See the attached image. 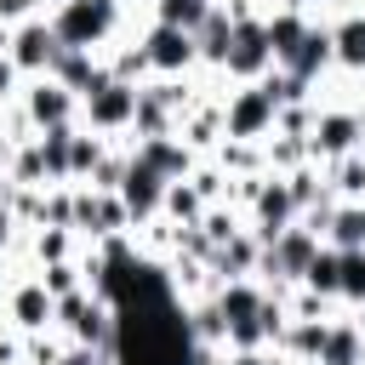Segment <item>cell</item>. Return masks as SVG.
Here are the masks:
<instances>
[{"instance_id": "cell-1", "label": "cell", "mask_w": 365, "mask_h": 365, "mask_svg": "<svg viewBox=\"0 0 365 365\" xmlns=\"http://www.w3.org/2000/svg\"><path fill=\"white\" fill-rule=\"evenodd\" d=\"M51 29L68 51H91L120 29V0H63L51 11Z\"/></svg>"}, {"instance_id": "cell-17", "label": "cell", "mask_w": 365, "mask_h": 365, "mask_svg": "<svg viewBox=\"0 0 365 365\" xmlns=\"http://www.w3.org/2000/svg\"><path fill=\"white\" fill-rule=\"evenodd\" d=\"M325 336H331V325H325V319H291V325H285V336H279V348H285L291 359H314V365H319Z\"/></svg>"}, {"instance_id": "cell-19", "label": "cell", "mask_w": 365, "mask_h": 365, "mask_svg": "<svg viewBox=\"0 0 365 365\" xmlns=\"http://www.w3.org/2000/svg\"><path fill=\"white\" fill-rule=\"evenodd\" d=\"M194 46H200L205 63L222 68V63H228V46H234V17H228V11H211V17L194 29Z\"/></svg>"}, {"instance_id": "cell-39", "label": "cell", "mask_w": 365, "mask_h": 365, "mask_svg": "<svg viewBox=\"0 0 365 365\" xmlns=\"http://www.w3.org/2000/svg\"><path fill=\"white\" fill-rule=\"evenodd\" d=\"M359 160H365V137H359Z\"/></svg>"}, {"instance_id": "cell-22", "label": "cell", "mask_w": 365, "mask_h": 365, "mask_svg": "<svg viewBox=\"0 0 365 365\" xmlns=\"http://www.w3.org/2000/svg\"><path fill=\"white\" fill-rule=\"evenodd\" d=\"M217 308H222V325H234V319H257V308H262V291H257L251 279H222V291H217Z\"/></svg>"}, {"instance_id": "cell-28", "label": "cell", "mask_w": 365, "mask_h": 365, "mask_svg": "<svg viewBox=\"0 0 365 365\" xmlns=\"http://www.w3.org/2000/svg\"><path fill=\"white\" fill-rule=\"evenodd\" d=\"M331 194H342V200L365 194V160H359V148L342 154V160H331Z\"/></svg>"}, {"instance_id": "cell-10", "label": "cell", "mask_w": 365, "mask_h": 365, "mask_svg": "<svg viewBox=\"0 0 365 365\" xmlns=\"http://www.w3.org/2000/svg\"><path fill=\"white\" fill-rule=\"evenodd\" d=\"M251 205H257V234H262V245H268V240H274L279 228H291V217H297L291 182H279V177L257 182V188H251Z\"/></svg>"}, {"instance_id": "cell-27", "label": "cell", "mask_w": 365, "mask_h": 365, "mask_svg": "<svg viewBox=\"0 0 365 365\" xmlns=\"http://www.w3.org/2000/svg\"><path fill=\"white\" fill-rule=\"evenodd\" d=\"M108 154H103V137H80L74 131V143H68V182H80V177H97V165H103Z\"/></svg>"}, {"instance_id": "cell-13", "label": "cell", "mask_w": 365, "mask_h": 365, "mask_svg": "<svg viewBox=\"0 0 365 365\" xmlns=\"http://www.w3.org/2000/svg\"><path fill=\"white\" fill-rule=\"evenodd\" d=\"M257 262H262V240H251V234H240V228L211 251V268H217L222 279H245V274H257Z\"/></svg>"}, {"instance_id": "cell-29", "label": "cell", "mask_w": 365, "mask_h": 365, "mask_svg": "<svg viewBox=\"0 0 365 365\" xmlns=\"http://www.w3.org/2000/svg\"><path fill=\"white\" fill-rule=\"evenodd\" d=\"M342 302H365V251H342Z\"/></svg>"}, {"instance_id": "cell-5", "label": "cell", "mask_w": 365, "mask_h": 365, "mask_svg": "<svg viewBox=\"0 0 365 365\" xmlns=\"http://www.w3.org/2000/svg\"><path fill=\"white\" fill-rule=\"evenodd\" d=\"M57 51H63V40H57V29L51 23H40V17H23L17 29H11V63L23 68V74H51V63H57Z\"/></svg>"}, {"instance_id": "cell-18", "label": "cell", "mask_w": 365, "mask_h": 365, "mask_svg": "<svg viewBox=\"0 0 365 365\" xmlns=\"http://www.w3.org/2000/svg\"><path fill=\"white\" fill-rule=\"evenodd\" d=\"M325 240H331L336 251H365V205H359V200L336 205L331 222H325Z\"/></svg>"}, {"instance_id": "cell-15", "label": "cell", "mask_w": 365, "mask_h": 365, "mask_svg": "<svg viewBox=\"0 0 365 365\" xmlns=\"http://www.w3.org/2000/svg\"><path fill=\"white\" fill-rule=\"evenodd\" d=\"M262 29H268V46H274V63L285 68V63L297 57V46H302V34H308V17H302V11L291 6V11H274V17L262 23Z\"/></svg>"}, {"instance_id": "cell-21", "label": "cell", "mask_w": 365, "mask_h": 365, "mask_svg": "<svg viewBox=\"0 0 365 365\" xmlns=\"http://www.w3.org/2000/svg\"><path fill=\"white\" fill-rule=\"evenodd\" d=\"M319 365H365V331H359L354 319L331 325V336H325V354H319Z\"/></svg>"}, {"instance_id": "cell-16", "label": "cell", "mask_w": 365, "mask_h": 365, "mask_svg": "<svg viewBox=\"0 0 365 365\" xmlns=\"http://www.w3.org/2000/svg\"><path fill=\"white\" fill-rule=\"evenodd\" d=\"M325 63H336V51H331V29H308V34H302V46H297V57L285 63V74H297V80L308 86Z\"/></svg>"}, {"instance_id": "cell-36", "label": "cell", "mask_w": 365, "mask_h": 365, "mask_svg": "<svg viewBox=\"0 0 365 365\" xmlns=\"http://www.w3.org/2000/svg\"><path fill=\"white\" fill-rule=\"evenodd\" d=\"M11 222H17V211H11V205H6V200H0V251H6V245H11Z\"/></svg>"}, {"instance_id": "cell-2", "label": "cell", "mask_w": 365, "mask_h": 365, "mask_svg": "<svg viewBox=\"0 0 365 365\" xmlns=\"http://www.w3.org/2000/svg\"><path fill=\"white\" fill-rule=\"evenodd\" d=\"M274 125H279V97H274L268 80L234 91L228 108H222V137H228V143H257V137H268Z\"/></svg>"}, {"instance_id": "cell-37", "label": "cell", "mask_w": 365, "mask_h": 365, "mask_svg": "<svg viewBox=\"0 0 365 365\" xmlns=\"http://www.w3.org/2000/svg\"><path fill=\"white\" fill-rule=\"evenodd\" d=\"M11 51V23H0V57Z\"/></svg>"}, {"instance_id": "cell-32", "label": "cell", "mask_w": 365, "mask_h": 365, "mask_svg": "<svg viewBox=\"0 0 365 365\" xmlns=\"http://www.w3.org/2000/svg\"><path fill=\"white\" fill-rule=\"evenodd\" d=\"M125 165H131V160H103V165H97V177H91V188H108V194H114V188H120V177H125Z\"/></svg>"}, {"instance_id": "cell-25", "label": "cell", "mask_w": 365, "mask_h": 365, "mask_svg": "<svg viewBox=\"0 0 365 365\" xmlns=\"http://www.w3.org/2000/svg\"><path fill=\"white\" fill-rule=\"evenodd\" d=\"M211 11H217L211 0H154V23H171V29H188V34H194Z\"/></svg>"}, {"instance_id": "cell-4", "label": "cell", "mask_w": 365, "mask_h": 365, "mask_svg": "<svg viewBox=\"0 0 365 365\" xmlns=\"http://www.w3.org/2000/svg\"><path fill=\"white\" fill-rule=\"evenodd\" d=\"M359 114L354 108H325V114H314V131H308V160H342V154H354L359 148Z\"/></svg>"}, {"instance_id": "cell-35", "label": "cell", "mask_w": 365, "mask_h": 365, "mask_svg": "<svg viewBox=\"0 0 365 365\" xmlns=\"http://www.w3.org/2000/svg\"><path fill=\"white\" fill-rule=\"evenodd\" d=\"M228 365H274V354H268V348H234Z\"/></svg>"}, {"instance_id": "cell-3", "label": "cell", "mask_w": 365, "mask_h": 365, "mask_svg": "<svg viewBox=\"0 0 365 365\" xmlns=\"http://www.w3.org/2000/svg\"><path fill=\"white\" fill-rule=\"evenodd\" d=\"M137 91H143V86H131V80H103L97 91L80 97L86 125H91V131H131V120H137Z\"/></svg>"}, {"instance_id": "cell-31", "label": "cell", "mask_w": 365, "mask_h": 365, "mask_svg": "<svg viewBox=\"0 0 365 365\" xmlns=\"http://www.w3.org/2000/svg\"><path fill=\"white\" fill-rule=\"evenodd\" d=\"M46 291L51 297H68V291H80V268L63 257V262H46Z\"/></svg>"}, {"instance_id": "cell-33", "label": "cell", "mask_w": 365, "mask_h": 365, "mask_svg": "<svg viewBox=\"0 0 365 365\" xmlns=\"http://www.w3.org/2000/svg\"><path fill=\"white\" fill-rule=\"evenodd\" d=\"M17 80H23V68H17V63H11V51H6V57H0V103L17 91Z\"/></svg>"}, {"instance_id": "cell-20", "label": "cell", "mask_w": 365, "mask_h": 365, "mask_svg": "<svg viewBox=\"0 0 365 365\" xmlns=\"http://www.w3.org/2000/svg\"><path fill=\"white\" fill-rule=\"evenodd\" d=\"M302 285L314 297H342V251L336 245H319L314 262H308V274H302Z\"/></svg>"}, {"instance_id": "cell-12", "label": "cell", "mask_w": 365, "mask_h": 365, "mask_svg": "<svg viewBox=\"0 0 365 365\" xmlns=\"http://www.w3.org/2000/svg\"><path fill=\"white\" fill-rule=\"evenodd\" d=\"M51 80H63L74 97H86V91H97V86H103V80H114V74H108L91 51H68V46H63V51H57V63H51Z\"/></svg>"}, {"instance_id": "cell-9", "label": "cell", "mask_w": 365, "mask_h": 365, "mask_svg": "<svg viewBox=\"0 0 365 365\" xmlns=\"http://www.w3.org/2000/svg\"><path fill=\"white\" fill-rule=\"evenodd\" d=\"M143 51H148L154 74H182V68H194V63H200L194 34H188V29H171V23H154V29L143 34Z\"/></svg>"}, {"instance_id": "cell-40", "label": "cell", "mask_w": 365, "mask_h": 365, "mask_svg": "<svg viewBox=\"0 0 365 365\" xmlns=\"http://www.w3.org/2000/svg\"><path fill=\"white\" fill-rule=\"evenodd\" d=\"M51 6H63V0H51Z\"/></svg>"}, {"instance_id": "cell-14", "label": "cell", "mask_w": 365, "mask_h": 365, "mask_svg": "<svg viewBox=\"0 0 365 365\" xmlns=\"http://www.w3.org/2000/svg\"><path fill=\"white\" fill-rule=\"evenodd\" d=\"M137 160H143V165H154L165 182H182V177H188V143H177L171 131H165V137H143Z\"/></svg>"}, {"instance_id": "cell-7", "label": "cell", "mask_w": 365, "mask_h": 365, "mask_svg": "<svg viewBox=\"0 0 365 365\" xmlns=\"http://www.w3.org/2000/svg\"><path fill=\"white\" fill-rule=\"evenodd\" d=\"M74 91L63 86V80H51V74H40L29 91H23V120L34 125V131H51V125H68L74 120Z\"/></svg>"}, {"instance_id": "cell-6", "label": "cell", "mask_w": 365, "mask_h": 365, "mask_svg": "<svg viewBox=\"0 0 365 365\" xmlns=\"http://www.w3.org/2000/svg\"><path fill=\"white\" fill-rule=\"evenodd\" d=\"M234 80H262L274 68V46H268V29L251 23V17H234V46H228V63H222Z\"/></svg>"}, {"instance_id": "cell-34", "label": "cell", "mask_w": 365, "mask_h": 365, "mask_svg": "<svg viewBox=\"0 0 365 365\" xmlns=\"http://www.w3.org/2000/svg\"><path fill=\"white\" fill-rule=\"evenodd\" d=\"M40 0H0V23H17V17H34Z\"/></svg>"}, {"instance_id": "cell-26", "label": "cell", "mask_w": 365, "mask_h": 365, "mask_svg": "<svg viewBox=\"0 0 365 365\" xmlns=\"http://www.w3.org/2000/svg\"><path fill=\"white\" fill-rule=\"evenodd\" d=\"M68 143H74V125H51V131H40L46 177H57V182H68Z\"/></svg>"}, {"instance_id": "cell-30", "label": "cell", "mask_w": 365, "mask_h": 365, "mask_svg": "<svg viewBox=\"0 0 365 365\" xmlns=\"http://www.w3.org/2000/svg\"><path fill=\"white\" fill-rule=\"evenodd\" d=\"M68 245H74V228H40V240H34V251H40V262H63L68 257Z\"/></svg>"}, {"instance_id": "cell-8", "label": "cell", "mask_w": 365, "mask_h": 365, "mask_svg": "<svg viewBox=\"0 0 365 365\" xmlns=\"http://www.w3.org/2000/svg\"><path fill=\"white\" fill-rule=\"evenodd\" d=\"M114 194L125 200L131 222H154V217H160V205H165V177L131 154V165H125V177H120V188H114Z\"/></svg>"}, {"instance_id": "cell-11", "label": "cell", "mask_w": 365, "mask_h": 365, "mask_svg": "<svg viewBox=\"0 0 365 365\" xmlns=\"http://www.w3.org/2000/svg\"><path fill=\"white\" fill-rule=\"evenodd\" d=\"M51 319H57V297L46 291V279H29V285L11 291V325H17V331L34 336V331H46Z\"/></svg>"}, {"instance_id": "cell-24", "label": "cell", "mask_w": 365, "mask_h": 365, "mask_svg": "<svg viewBox=\"0 0 365 365\" xmlns=\"http://www.w3.org/2000/svg\"><path fill=\"white\" fill-rule=\"evenodd\" d=\"M160 211H165V217H177L182 228H194V222L205 217V194H200L188 177H182V182H165V205H160Z\"/></svg>"}, {"instance_id": "cell-38", "label": "cell", "mask_w": 365, "mask_h": 365, "mask_svg": "<svg viewBox=\"0 0 365 365\" xmlns=\"http://www.w3.org/2000/svg\"><path fill=\"white\" fill-rule=\"evenodd\" d=\"M6 154H11V148H6V137H0V165H6Z\"/></svg>"}, {"instance_id": "cell-23", "label": "cell", "mask_w": 365, "mask_h": 365, "mask_svg": "<svg viewBox=\"0 0 365 365\" xmlns=\"http://www.w3.org/2000/svg\"><path fill=\"white\" fill-rule=\"evenodd\" d=\"M331 51H336L342 68L365 74V17H342V23L331 29Z\"/></svg>"}]
</instances>
